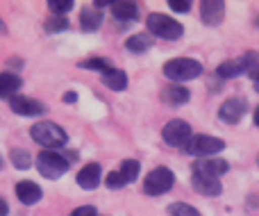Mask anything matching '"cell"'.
Wrapping results in <instances>:
<instances>
[{"mask_svg":"<svg viewBox=\"0 0 259 216\" xmlns=\"http://www.w3.org/2000/svg\"><path fill=\"white\" fill-rule=\"evenodd\" d=\"M255 125H257V127H259V107H257V109H255Z\"/></svg>","mask_w":259,"mask_h":216,"instance_id":"obj_33","label":"cell"},{"mask_svg":"<svg viewBox=\"0 0 259 216\" xmlns=\"http://www.w3.org/2000/svg\"><path fill=\"white\" fill-rule=\"evenodd\" d=\"M200 18L205 25H221L225 18V3H221V0H205V3L200 5Z\"/></svg>","mask_w":259,"mask_h":216,"instance_id":"obj_12","label":"cell"},{"mask_svg":"<svg viewBox=\"0 0 259 216\" xmlns=\"http://www.w3.org/2000/svg\"><path fill=\"white\" fill-rule=\"evenodd\" d=\"M9 214V205L5 198H0V216H7Z\"/></svg>","mask_w":259,"mask_h":216,"instance_id":"obj_32","label":"cell"},{"mask_svg":"<svg viewBox=\"0 0 259 216\" xmlns=\"http://www.w3.org/2000/svg\"><path fill=\"white\" fill-rule=\"evenodd\" d=\"M168 7L173 9V12H178V14L191 12V3H189V0H168Z\"/></svg>","mask_w":259,"mask_h":216,"instance_id":"obj_29","label":"cell"},{"mask_svg":"<svg viewBox=\"0 0 259 216\" xmlns=\"http://www.w3.org/2000/svg\"><path fill=\"white\" fill-rule=\"evenodd\" d=\"M255 71H259V55L246 53L239 59H228V62H223L216 68V75L223 77V80H230V77H239V75H243V73H250L252 75Z\"/></svg>","mask_w":259,"mask_h":216,"instance_id":"obj_4","label":"cell"},{"mask_svg":"<svg viewBox=\"0 0 259 216\" xmlns=\"http://www.w3.org/2000/svg\"><path fill=\"white\" fill-rule=\"evenodd\" d=\"M71 216H98V212H96V207H91V205H82V207L73 209Z\"/></svg>","mask_w":259,"mask_h":216,"instance_id":"obj_30","label":"cell"},{"mask_svg":"<svg viewBox=\"0 0 259 216\" xmlns=\"http://www.w3.org/2000/svg\"><path fill=\"white\" fill-rule=\"evenodd\" d=\"M21 77L16 73H9V71H3L0 73V98L3 100H12L16 98V91L21 89Z\"/></svg>","mask_w":259,"mask_h":216,"instance_id":"obj_17","label":"cell"},{"mask_svg":"<svg viewBox=\"0 0 259 216\" xmlns=\"http://www.w3.org/2000/svg\"><path fill=\"white\" fill-rule=\"evenodd\" d=\"M30 137L39 146H44V150L62 148V146H66V141H68L66 130H62L57 123H50V121L34 123V125L30 127Z\"/></svg>","mask_w":259,"mask_h":216,"instance_id":"obj_1","label":"cell"},{"mask_svg":"<svg viewBox=\"0 0 259 216\" xmlns=\"http://www.w3.org/2000/svg\"><path fill=\"white\" fill-rule=\"evenodd\" d=\"M175 185V173L166 166H157L152 168L146 176V182H143V194L148 196H161L166 191H170Z\"/></svg>","mask_w":259,"mask_h":216,"instance_id":"obj_6","label":"cell"},{"mask_svg":"<svg viewBox=\"0 0 259 216\" xmlns=\"http://www.w3.org/2000/svg\"><path fill=\"white\" fill-rule=\"evenodd\" d=\"M193 171L202 173V176H209V178H221L230 171V164L221 157H200L193 162Z\"/></svg>","mask_w":259,"mask_h":216,"instance_id":"obj_11","label":"cell"},{"mask_svg":"<svg viewBox=\"0 0 259 216\" xmlns=\"http://www.w3.org/2000/svg\"><path fill=\"white\" fill-rule=\"evenodd\" d=\"M146 23L152 34L159 36V39H166V41H175L184 34L182 23H178L175 18L166 16V14H150Z\"/></svg>","mask_w":259,"mask_h":216,"instance_id":"obj_5","label":"cell"},{"mask_svg":"<svg viewBox=\"0 0 259 216\" xmlns=\"http://www.w3.org/2000/svg\"><path fill=\"white\" fill-rule=\"evenodd\" d=\"M75 180H77V185H80L82 189L91 191V189H96V187L100 185V180H103V168H100V164L91 162V164H87V166L80 168V173H77Z\"/></svg>","mask_w":259,"mask_h":216,"instance_id":"obj_13","label":"cell"},{"mask_svg":"<svg viewBox=\"0 0 259 216\" xmlns=\"http://www.w3.org/2000/svg\"><path fill=\"white\" fill-rule=\"evenodd\" d=\"M75 7L73 0H48V9L55 14V16H66V12Z\"/></svg>","mask_w":259,"mask_h":216,"instance_id":"obj_27","label":"cell"},{"mask_svg":"<svg viewBox=\"0 0 259 216\" xmlns=\"http://www.w3.org/2000/svg\"><path fill=\"white\" fill-rule=\"evenodd\" d=\"M223 148H225V141L211 135H196L184 146V150L189 155H196V157H211V155H219Z\"/></svg>","mask_w":259,"mask_h":216,"instance_id":"obj_7","label":"cell"},{"mask_svg":"<svg viewBox=\"0 0 259 216\" xmlns=\"http://www.w3.org/2000/svg\"><path fill=\"white\" fill-rule=\"evenodd\" d=\"M189 98H191V91H189L184 84H168L164 91H161V100L173 105V107H180V105L189 103Z\"/></svg>","mask_w":259,"mask_h":216,"instance_id":"obj_16","label":"cell"},{"mask_svg":"<svg viewBox=\"0 0 259 216\" xmlns=\"http://www.w3.org/2000/svg\"><path fill=\"white\" fill-rule=\"evenodd\" d=\"M75 100H77V94H75V91H68V94L64 96V103H68V105H73Z\"/></svg>","mask_w":259,"mask_h":216,"instance_id":"obj_31","label":"cell"},{"mask_svg":"<svg viewBox=\"0 0 259 216\" xmlns=\"http://www.w3.org/2000/svg\"><path fill=\"white\" fill-rule=\"evenodd\" d=\"M103 84L112 91H125L127 89V75L121 68H112V71L103 73Z\"/></svg>","mask_w":259,"mask_h":216,"instance_id":"obj_19","label":"cell"},{"mask_svg":"<svg viewBox=\"0 0 259 216\" xmlns=\"http://www.w3.org/2000/svg\"><path fill=\"white\" fill-rule=\"evenodd\" d=\"M112 14L118 21H137L139 18V5L130 3V0H121V3L112 5Z\"/></svg>","mask_w":259,"mask_h":216,"instance_id":"obj_20","label":"cell"},{"mask_svg":"<svg viewBox=\"0 0 259 216\" xmlns=\"http://www.w3.org/2000/svg\"><path fill=\"white\" fill-rule=\"evenodd\" d=\"M246 112H248V103H246V100H243V98H230V100H225V103L221 105L219 118L223 123H230V125H234V123L241 121Z\"/></svg>","mask_w":259,"mask_h":216,"instance_id":"obj_10","label":"cell"},{"mask_svg":"<svg viewBox=\"0 0 259 216\" xmlns=\"http://www.w3.org/2000/svg\"><path fill=\"white\" fill-rule=\"evenodd\" d=\"M82 68H87V71H100V73H107V71H112V62L109 59H105V57H94V59H84V62L80 64Z\"/></svg>","mask_w":259,"mask_h":216,"instance_id":"obj_24","label":"cell"},{"mask_svg":"<svg viewBox=\"0 0 259 216\" xmlns=\"http://www.w3.org/2000/svg\"><path fill=\"white\" fill-rule=\"evenodd\" d=\"M9 159H12V164L18 168V171H27V168L32 166V157L27 150L23 148H14L12 153H9Z\"/></svg>","mask_w":259,"mask_h":216,"instance_id":"obj_23","label":"cell"},{"mask_svg":"<svg viewBox=\"0 0 259 216\" xmlns=\"http://www.w3.org/2000/svg\"><path fill=\"white\" fill-rule=\"evenodd\" d=\"M16 196L23 205H36L44 198V191L39 189V185L32 180H21L16 185Z\"/></svg>","mask_w":259,"mask_h":216,"instance_id":"obj_15","label":"cell"},{"mask_svg":"<svg viewBox=\"0 0 259 216\" xmlns=\"http://www.w3.org/2000/svg\"><path fill=\"white\" fill-rule=\"evenodd\" d=\"M150 46H152V41H150L148 34H134L125 41V48L130 50V53H146Z\"/></svg>","mask_w":259,"mask_h":216,"instance_id":"obj_21","label":"cell"},{"mask_svg":"<svg viewBox=\"0 0 259 216\" xmlns=\"http://www.w3.org/2000/svg\"><path fill=\"white\" fill-rule=\"evenodd\" d=\"M5 166V162H3V157H0V168H3Z\"/></svg>","mask_w":259,"mask_h":216,"instance_id":"obj_34","label":"cell"},{"mask_svg":"<svg viewBox=\"0 0 259 216\" xmlns=\"http://www.w3.org/2000/svg\"><path fill=\"white\" fill-rule=\"evenodd\" d=\"M161 137H164V144L170 146V148H184L193 135H191V125H189L187 121L175 118V121H170L164 125Z\"/></svg>","mask_w":259,"mask_h":216,"instance_id":"obj_8","label":"cell"},{"mask_svg":"<svg viewBox=\"0 0 259 216\" xmlns=\"http://www.w3.org/2000/svg\"><path fill=\"white\" fill-rule=\"evenodd\" d=\"M202 73V64L191 57H175L164 64V75L170 82H189L196 80Z\"/></svg>","mask_w":259,"mask_h":216,"instance_id":"obj_3","label":"cell"},{"mask_svg":"<svg viewBox=\"0 0 259 216\" xmlns=\"http://www.w3.org/2000/svg\"><path fill=\"white\" fill-rule=\"evenodd\" d=\"M257 166H259V155H257Z\"/></svg>","mask_w":259,"mask_h":216,"instance_id":"obj_35","label":"cell"},{"mask_svg":"<svg viewBox=\"0 0 259 216\" xmlns=\"http://www.w3.org/2000/svg\"><path fill=\"white\" fill-rule=\"evenodd\" d=\"M105 185H107L109 189H123L127 182H125V178L121 176V171H112L107 178H105Z\"/></svg>","mask_w":259,"mask_h":216,"instance_id":"obj_28","label":"cell"},{"mask_svg":"<svg viewBox=\"0 0 259 216\" xmlns=\"http://www.w3.org/2000/svg\"><path fill=\"white\" fill-rule=\"evenodd\" d=\"M9 107H12L14 114H18V116H44L46 112H48V107H46L44 103H39V100L34 98H27V96H16V98L9 100Z\"/></svg>","mask_w":259,"mask_h":216,"instance_id":"obj_9","label":"cell"},{"mask_svg":"<svg viewBox=\"0 0 259 216\" xmlns=\"http://www.w3.org/2000/svg\"><path fill=\"white\" fill-rule=\"evenodd\" d=\"M71 159H73V155H62L57 150H41L36 155V168H39V173L44 178L57 180V178H62L68 171Z\"/></svg>","mask_w":259,"mask_h":216,"instance_id":"obj_2","label":"cell"},{"mask_svg":"<svg viewBox=\"0 0 259 216\" xmlns=\"http://www.w3.org/2000/svg\"><path fill=\"white\" fill-rule=\"evenodd\" d=\"M44 27H46V32H50V34H57V32L68 30V18L66 16H55L53 14V16L44 23Z\"/></svg>","mask_w":259,"mask_h":216,"instance_id":"obj_25","label":"cell"},{"mask_svg":"<svg viewBox=\"0 0 259 216\" xmlns=\"http://www.w3.org/2000/svg\"><path fill=\"white\" fill-rule=\"evenodd\" d=\"M121 176L125 178V182L127 185H132V182H137V178H139V173H141V164L137 162V159H125V162L121 164Z\"/></svg>","mask_w":259,"mask_h":216,"instance_id":"obj_22","label":"cell"},{"mask_svg":"<svg viewBox=\"0 0 259 216\" xmlns=\"http://www.w3.org/2000/svg\"><path fill=\"white\" fill-rule=\"evenodd\" d=\"M168 214L170 216H202L193 205H189V203H170Z\"/></svg>","mask_w":259,"mask_h":216,"instance_id":"obj_26","label":"cell"},{"mask_svg":"<svg viewBox=\"0 0 259 216\" xmlns=\"http://www.w3.org/2000/svg\"><path fill=\"white\" fill-rule=\"evenodd\" d=\"M103 23V12L98 7H84L80 12V27L84 32H96Z\"/></svg>","mask_w":259,"mask_h":216,"instance_id":"obj_18","label":"cell"},{"mask_svg":"<svg viewBox=\"0 0 259 216\" xmlns=\"http://www.w3.org/2000/svg\"><path fill=\"white\" fill-rule=\"evenodd\" d=\"M191 185H193V189L202 196H219L221 191H223V185H221L219 178L202 176V173H196V171H193V176H191Z\"/></svg>","mask_w":259,"mask_h":216,"instance_id":"obj_14","label":"cell"}]
</instances>
